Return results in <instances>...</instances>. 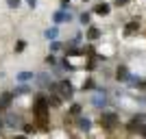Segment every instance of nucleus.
<instances>
[{"label": "nucleus", "mask_w": 146, "mask_h": 139, "mask_svg": "<svg viewBox=\"0 0 146 139\" xmlns=\"http://www.w3.org/2000/svg\"><path fill=\"white\" fill-rule=\"evenodd\" d=\"M59 89H57V94H59L61 98H63V100H70V98L74 96V85L70 83V80L68 78H63V80H59Z\"/></svg>", "instance_id": "obj_1"}, {"label": "nucleus", "mask_w": 146, "mask_h": 139, "mask_svg": "<svg viewBox=\"0 0 146 139\" xmlns=\"http://www.w3.org/2000/svg\"><path fill=\"white\" fill-rule=\"evenodd\" d=\"M2 120H5V128H20L22 126V115L13 113V111H9Z\"/></svg>", "instance_id": "obj_2"}, {"label": "nucleus", "mask_w": 146, "mask_h": 139, "mask_svg": "<svg viewBox=\"0 0 146 139\" xmlns=\"http://www.w3.org/2000/svg\"><path fill=\"white\" fill-rule=\"evenodd\" d=\"M72 20H74V15L68 9H59V11L52 13V22L55 24H66V22H72Z\"/></svg>", "instance_id": "obj_3"}, {"label": "nucleus", "mask_w": 146, "mask_h": 139, "mask_svg": "<svg viewBox=\"0 0 146 139\" xmlns=\"http://www.w3.org/2000/svg\"><path fill=\"white\" fill-rule=\"evenodd\" d=\"M92 104H94L96 109H105V107H107V94H105V89H100V87L96 89V96L92 98Z\"/></svg>", "instance_id": "obj_4"}, {"label": "nucleus", "mask_w": 146, "mask_h": 139, "mask_svg": "<svg viewBox=\"0 0 146 139\" xmlns=\"http://www.w3.org/2000/svg\"><path fill=\"white\" fill-rule=\"evenodd\" d=\"M13 100H15V94H13V91H2V94H0V111H7L13 104Z\"/></svg>", "instance_id": "obj_5"}, {"label": "nucleus", "mask_w": 146, "mask_h": 139, "mask_svg": "<svg viewBox=\"0 0 146 139\" xmlns=\"http://www.w3.org/2000/svg\"><path fill=\"white\" fill-rule=\"evenodd\" d=\"M15 80H18V83H31V80H35V72H31V70H22V72L15 74Z\"/></svg>", "instance_id": "obj_6"}, {"label": "nucleus", "mask_w": 146, "mask_h": 139, "mask_svg": "<svg viewBox=\"0 0 146 139\" xmlns=\"http://www.w3.org/2000/svg\"><path fill=\"white\" fill-rule=\"evenodd\" d=\"M31 89H33V87H31L29 83H18V85H15V89H13V94H15V98H20V96H29Z\"/></svg>", "instance_id": "obj_7"}, {"label": "nucleus", "mask_w": 146, "mask_h": 139, "mask_svg": "<svg viewBox=\"0 0 146 139\" xmlns=\"http://www.w3.org/2000/svg\"><path fill=\"white\" fill-rule=\"evenodd\" d=\"M100 122H103L105 126H113V124L118 122V115H116V113H109V111H105V113L100 115Z\"/></svg>", "instance_id": "obj_8"}, {"label": "nucleus", "mask_w": 146, "mask_h": 139, "mask_svg": "<svg viewBox=\"0 0 146 139\" xmlns=\"http://www.w3.org/2000/svg\"><path fill=\"white\" fill-rule=\"evenodd\" d=\"M63 48H66V43L59 42V39H52V42H48V52H52V55H57V52H63Z\"/></svg>", "instance_id": "obj_9"}, {"label": "nucleus", "mask_w": 146, "mask_h": 139, "mask_svg": "<svg viewBox=\"0 0 146 139\" xmlns=\"http://www.w3.org/2000/svg\"><path fill=\"white\" fill-rule=\"evenodd\" d=\"M57 37H59V28H57V24L48 26V28L44 30V39H46V42H52V39H57Z\"/></svg>", "instance_id": "obj_10"}, {"label": "nucleus", "mask_w": 146, "mask_h": 139, "mask_svg": "<svg viewBox=\"0 0 146 139\" xmlns=\"http://www.w3.org/2000/svg\"><path fill=\"white\" fill-rule=\"evenodd\" d=\"M35 80L37 83H39V87H42V89H48V85L52 83V80H50V74H35Z\"/></svg>", "instance_id": "obj_11"}, {"label": "nucleus", "mask_w": 146, "mask_h": 139, "mask_svg": "<svg viewBox=\"0 0 146 139\" xmlns=\"http://www.w3.org/2000/svg\"><path fill=\"white\" fill-rule=\"evenodd\" d=\"M85 37L90 39V42H96L98 37H100V28H96V26H90V28H87V33H85Z\"/></svg>", "instance_id": "obj_12"}, {"label": "nucleus", "mask_w": 146, "mask_h": 139, "mask_svg": "<svg viewBox=\"0 0 146 139\" xmlns=\"http://www.w3.org/2000/svg\"><path fill=\"white\" fill-rule=\"evenodd\" d=\"M129 76H131V74H129V70H127L124 65H120V67L116 70V78L122 80V83H124V80H129Z\"/></svg>", "instance_id": "obj_13"}, {"label": "nucleus", "mask_w": 146, "mask_h": 139, "mask_svg": "<svg viewBox=\"0 0 146 139\" xmlns=\"http://www.w3.org/2000/svg\"><path fill=\"white\" fill-rule=\"evenodd\" d=\"M137 28H140V22H137V20H133V22H129V24L127 26H124V35H131V33H135V30H137Z\"/></svg>", "instance_id": "obj_14"}, {"label": "nucleus", "mask_w": 146, "mask_h": 139, "mask_svg": "<svg viewBox=\"0 0 146 139\" xmlns=\"http://www.w3.org/2000/svg\"><path fill=\"white\" fill-rule=\"evenodd\" d=\"M109 11H111V7L107 5V2H103V5H96V7H94V13H98V15H107Z\"/></svg>", "instance_id": "obj_15"}, {"label": "nucleus", "mask_w": 146, "mask_h": 139, "mask_svg": "<svg viewBox=\"0 0 146 139\" xmlns=\"http://www.w3.org/2000/svg\"><path fill=\"white\" fill-rule=\"evenodd\" d=\"M76 124H79V128H81V130H85V133L92 128V120H90V117H79Z\"/></svg>", "instance_id": "obj_16"}, {"label": "nucleus", "mask_w": 146, "mask_h": 139, "mask_svg": "<svg viewBox=\"0 0 146 139\" xmlns=\"http://www.w3.org/2000/svg\"><path fill=\"white\" fill-rule=\"evenodd\" d=\"M22 133L24 135H31V133H35V124H31V122H22Z\"/></svg>", "instance_id": "obj_17"}, {"label": "nucleus", "mask_w": 146, "mask_h": 139, "mask_svg": "<svg viewBox=\"0 0 146 139\" xmlns=\"http://www.w3.org/2000/svg\"><path fill=\"white\" fill-rule=\"evenodd\" d=\"M13 50H15V55H22V52L26 50V42H24V39H18V42H15V48H13Z\"/></svg>", "instance_id": "obj_18"}, {"label": "nucleus", "mask_w": 146, "mask_h": 139, "mask_svg": "<svg viewBox=\"0 0 146 139\" xmlns=\"http://www.w3.org/2000/svg\"><path fill=\"white\" fill-rule=\"evenodd\" d=\"M90 20H92V13H90V11H83V13L79 15V22H81L83 26H87V24H90Z\"/></svg>", "instance_id": "obj_19"}, {"label": "nucleus", "mask_w": 146, "mask_h": 139, "mask_svg": "<svg viewBox=\"0 0 146 139\" xmlns=\"http://www.w3.org/2000/svg\"><path fill=\"white\" fill-rule=\"evenodd\" d=\"M44 61H46V65H57V63H59V61H57V57L52 55V52H48V57H46Z\"/></svg>", "instance_id": "obj_20"}, {"label": "nucleus", "mask_w": 146, "mask_h": 139, "mask_svg": "<svg viewBox=\"0 0 146 139\" xmlns=\"http://www.w3.org/2000/svg\"><path fill=\"white\" fill-rule=\"evenodd\" d=\"M20 5H22V0H7V7H9V9H20Z\"/></svg>", "instance_id": "obj_21"}, {"label": "nucleus", "mask_w": 146, "mask_h": 139, "mask_svg": "<svg viewBox=\"0 0 146 139\" xmlns=\"http://www.w3.org/2000/svg\"><path fill=\"white\" fill-rule=\"evenodd\" d=\"M92 89H94V80L87 78L85 83H83V91H92Z\"/></svg>", "instance_id": "obj_22"}, {"label": "nucleus", "mask_w": 146, "mask_h": 139, "mask_svg": "<svg viewBox=\"0 0 146 139\" xmlns=\"http://www.w3.org/2000/svg\"><path fill=\"white\" fill-rule=\"evenodd\" d=\"M70 113H72V115H79V113H81V104H76V102H74L72 107H70Z\"/></svg>", "instance_id": "obj_23"}, {"label": "nucleus", "mask_w": 146, "mask_h": 139, "mask_svg": "<svg viewBox=\"0 0 146 139\" xmlns=\"http://www.w3.org/2000/svg\"><path fill=\"white\" fill-rule=\"evenodd\" d=\"M24 2L31 7V9H35V7H37V0H24Z\"/></svg>", "instance_id": "obj_24"}, {"label": "nucleus", "mask_w": 146, "mask_h": 139, "mask_svg": "<svg viewBox=\"0 0 146 139\" xmlns=\"http://www.w3.org/2000/svg\"><path fill=\"white\" fill-rule=\"evenodd\" d=\"M70 7V0H61V9H68Z\"/></svg>", "instance_id": "obj_25"}, {"label": "nucleus", "mask_w": 146, "mask_h": 139, "mask_svg": "<svg viewBox=\"0 0 146 139\" xmlns=\"http://www.w3.org/2000/svg\"><path fill=\"white\" fill-rule=\"evenodd\" d=\"M13 139H29V135H13Z\"/></svg>", "instance_id": "obj_26"}, {"label": "nucleus", "mask_w": 146, "mask_h": 139, "mask_svg": "<svg viewBox=\"0 0 146 139\" xmlns=\"http://www.w3.org/2000/svg\"><path fill=\"white\" fill-rule=\"evenodd\" d=\"M2 128H5V120H2V117H0V130H2Z\"/></svg>", "instance_id": "obj_27"}, {"label": "nucleus", "mask_w": 146, "mask_h": 139, "mask_svg": "<svg viewBox=\"0 0 146 139\" xmlns=\"http://www.w3.org/2000/svg\"><path fill=\"white\" fill-rule=\"evenodd\" d=\"M83 2H85V0H83Z\"/></svg>", "instance_id": "obj_28"}]
</instances>
